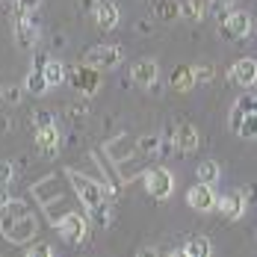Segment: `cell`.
<instances>
[{
  "instance_id": "1",
  "label": "cell",
  "mask_w": 257,
  "mask_h": 257,
  "mask_svg": "<svg viewBox=\"0 0 257 257\" xmlns=\"http://www.w3.org/2000/svg\"><path fill=\"white\" fill-rule=\"evenodd\" d=\"M68 180H71V186H74L77 198L89 207L92 219H95L101 228H106V225H109V207H106V201H103L106 186H101L98 180L86 178V175H80V172H74V169H68Z\"/></svg>"
},
{
  "instance_id": "2",
  "label": "cell",
  "mask_w": 257,
  "mask_h": 257,
  "mask_svg": "<svg viewBox=\"0 0 257 257\" xmlns=\"http://www.w3.org/2000/svg\"><path fill=\"white\" fill-rule=\"evenodd\" d=\"M0 231L9 242H27L39 233V222L27 213V216H15L9 207L0 204Z\"/></svg>"
},
{
  "instance_id": "3",
  "label": "cell",
  "mask_w": 257,
  "mask_h": 257,
  "mask_svg": "<svg viewBox=\"0 0 257 257\" xmlns=\"http://www.w3.org/2000/svg\"><path fill=\"white\" fill-rule=\"evenodd\" d=\"M83 62L98 68V71H112V68H118L124 62V51L118 45H95V48L86 51Z\"/></svg>"
},
{
  "instance_id": "4",
  "label": "cell",
  "mask_w": 257,
  "mask_h": 257,
  "mask_svg": "<svg viewBox=\"0 0 257 257\" xmlns=\"http://www.w3.org/2000/svg\"><path fill=\"white\" fill-rule=\"evenodd\" d=\"M145 189H148V195L157 198V201L172 198V192H175V178H172V172L163 169V166H154V169L145 175Z\"/></svg>"
},
{
  "instance_id": "5",
  "label": "cell",
  "mask_w": 257,
  "mask_h": 257,
  "mask_svg": "<svg viewBox=\"0 0 257 257\" xmlns=\"http://www.w3.org/2000/svg\"><path fill=\"white\" fill-rule=\"evenodd\" d=\"M248 33H251V15L248 12H228L222 27H219V36L228 39V42H239Z\"/></svg>"
},
{
  "instance_id": "6",
  "label": "cell",
  "mask_w": 257,
  "mask_h": 257,
  "mask_svg": "<svg viewBox=\"0 0 257 257\" xmlns=\"http://www.w3.org/2000/svg\"><path fill=\"white\" fill-rule=\"evenodd\" d=\"M53 225H56V233H59L65 242H71V245H77V242L86 239V219L77 216V213H65V216L56 219Z\"/></svg>"
},
{
  "instance_id": "7",
  "label": "cell",
  "mask_w": 257,
  "mask_h": 257,
  "mask_svg": "<svg viewBox=\"0 0 257 257\" xmlns=\"http://www.w3.org/2000/svg\"><path fill=\"white\" fill-rule=\"evenodd\" d=\"M216 192H213V183H204V180H198L195 186H189V192H186V204L192 207V210H198V213H207V210H213L216 207Z\"/></svg>"
},
{
  "instance_id": "8",
  "label": "cell",
  "mask_w": 257,
  "mask_h": 257,
  "mask_svg": "<svg viewBox=\"0 0 257 257\" xmlns=\"http://www.w3.org/2000/svg\"><path fill=\"white\" fill-rule=\"evenodd\" d=\"M71 83H74V89L80 95H95L98 86H101V71L83 62L80 68H71Z\"/></svg>"
},
{
  "instance_id": "9",
  "label": "cell",
  "mask_w": 257,
  "mask_h": 257,
  "mask_svg": "<svg viewBox=\"0 0 257 257\" xmlns=\"http://www.w3.org/2000/svg\"><path fill=\"white\" fill-rule=\"evenodd\" d=\"M15 42H18L21 51H33L39 45V21H36V15L18 18V24H15Z\"/></svg>"
},
{
  "instance_id": "10",
  "label": "cell",
  "mask_w": 257,
  "mask_h": 257,
  "mask_svg": "<svg viewBox=\"0 0 257 257\" xmlns=\"http://www.w3.org/2000/svg\"><path fill=\"white\" fill-rule=\"evenodd\" d=\"M228 77H231L236 86H242V89L254 86L257 83V59H248V56L236 59L231 65V71H228Z\"/></svg>"
},
{
  "instance_id": "11",
  "label": "cell",
  "mask_w": 257,
  "mask_h": 257,
  "mask_svg": "<svg viewBox=\"0 0 257 257\" xmlns=\"http://www.w3.org/2000/svg\"><path fill=\"white\" fill-rule=\"evenodd\" d=\"M130 77H133L136 86H145V89H148V86L157 83V77H160V65H157V59H148V56L136 59L133 68H130Z\"/></svg>"
},
{
  "instance_id": "12",
  "label": "cell",
  "mask_w": 257,
  "mask_h": 257,
  "mask_svg": "<svg viewBox=\"0 0 257 257\" xmlns=\"http://www.w3.org/2000/svg\"><path fill=\"white\" fill-rule=\"evenodd\" d=\"M121 21V12L112 0H95V24L101 30H115Z\"/></svg>"
},
{
  "instance_id": "13",
  "label": "cell",
  "mask_w": 257,
  "mask_h": 257,
  "mask_svg": "<svg viewBox=\"0 0 257 257\" xmlns=\"http://www.w3.org/2000/svg\"><path fill=\"white\" fill-rule=\"evenodd\" d=\"M175 145H178L183 154H189V151H195V148L201 145V136H198V130L192 127L189 121H183V124H178V130H175Z\"/></svg>"
},
{
  "instance_id": "14",
  "label": "cell",
  "mask_w": 257,
  "mask_h": 257,
  "mask_svg": "<svg viewBox=\"0 0 257 257\" xmlns=\"http://www.w3.org/2000/svg\"><path fill=\"white\" fill-rule=\"evenodd\" d=\"M195 83H198L195 80V65H178L175 74L169 77V89L172 92H189Z\"/></svg>"
},
{
  "instance_id": "15",
  "label": "cell",
  "mask_w": 257,
  "mask_h": 257,
  "mask_svg": "<svg viewBox=\"0 0 257 257\" xmlns=\"http://www.w3.org/2000/svg\"><path fill=\"white\" fill-rule=\"evenodd\" d=\"M219 210H222V216L225 219H242V213H245V195L242 192H231V195H222L219 198Z\"/></svg>"
},
{
  "instance_id": "16",
  "label": "cell",
  "mask_w": 257,
  "mask_h": 257,
  "mask_svg": "<svg viewBox=\"0 0 257 257\" xmlns=\"http://www.w3.org/2000/svg\"><path fill=\"white\" fill-rule=\"evenodd\" d=\"M36 148H39L45 157L56 154V148H59V133H56V127H53V124L36 130Z\"/></svg>"
},
{
  "instance_id": "17",
  "label": "cell",
  "mask_w": 257,
  "mask_h": 257,
  "mask_svg": "<svg viewBox=\"0 0 257 257\" xmlns=\"http://www.w3.org/2000/svg\"><path fill=\"white\" fill-rule=\"evenodd\" d=\"M154 18L163 24H172L180 18V3L175 0H154Z\"/></svg>"
},
{
  "instance_id": "18",
  "label": "cell",
  "mask_w": 257,
  "mask_h": 257,
  "mask_svg": "<svg viewBox=\"0 0 257 257\" xmlns=\"http://www.w3.org/2000/svg\"><path fill=\"white\" fill-rule=\"evenodd\" d=\"M210 251H213V242L207 236H192L180 248V254H186V257H210Z\"/></svg>"
},
{
  "instance_id": "19",
  "label": "cell",
  "mask_w": 257,
  "mask_h": 257,
  "mask_svg": "<svg viewBox=\"0 0 257 257\" xmlns=\"http://www.w3.org/2000/svg\"><path fill=\"white\" fill-rule=\"evenodd\" d=\"M24 89L30 92V95L42 98V95H48L51 83H48V77H45V71H42V68H33V71H30V77H27V83H24Z\"/></svg>"
},
{
  "instance_id": "20",
  "label": "cell",
  "mask_w": 257,
  "mask_h": 257,
  "mask_svg": "<svg viewBox=\"0 0 257 257\" xmlns=\"http://www.w3.org/2000/svg\"><path fill=\"white\" fill-rule=\"evenodd\" d=\"M207 15V0H180V18L183 21H201Z\"/></svg>"
},
{
  "instance_id": "21",
  "label": "cell",
  "mask_w": 257,
  "mask_h": 257,
  "mask_svg": "<svg viewBox=\"0 0 257 257\" xmlns=\"http://www.w3.org/2000/svg\"><path fill=\"white\" fill-rule=\"evenodd\" d=\"M42 71H45V77H48V83H51V86H62V83H65V71H68V68H65L62 62H56V59H48V62L42 65Z\"/></svg>"
},
{
  "instance_id": "22",
  "label": "cell",
  "mask_w": 257,
  "mask_h": 257,
  "mask_svg": "<svg viewBox=\"0 0 257 257\" xmlns=\"http://www.w3.org/2000/svg\"><path fill=\"white\" fill-rule=\"evenodd\" d=\"M195 178L204 180V183H216V180H219V163H216V160H204V163L195 169Z\"/></svg>"
},
{
  "instance_id": "23",
  "label": "cell",
  "mask_w": 257,
  "mask_h": 257,
  "mask_svg": "<svg viewBox=\"0 0 257 257\" xmlns=\"http://www.w3.org/2000/svg\"><path fill=\"white\" fill-rule=\"evenodd\" d=\"M236 136H242V139H257V112H248L245 115V121H242V127Z\"/></svg>"
},
{
  "instance_id": "24",
  "label": "cell",
  "mask_w": 257,
  "mask_h": 257,
  "mask_svg": "<svg viewBox=\"0 0 257 257\" xmlns=\"http://www.w3.org/2000/svg\"><path fill=\"white\" fill-rule=\"evenodd\" d=\"M136 145H139L142 154H157V151L163 148V139H160V136H142Z\"/></svg>"
},
{
  "instance_id": "25",
  "label": "cell",
  "mask_w": 257,
  "mask_h": 257,
  "mask_svg": "<svg viewBox=\"0 0 257 257\" xmlns=\"http://www.w3.org/2000/svg\"><path fill=\"white\" fill-rule=\"evenodd\" d=\"M39 6H42V0H18V3H15V15H18V18H27V15H33Z\"/></svg>"
},
{
  "instance_id": "26",
  "label": "cell",
  "mask_w": 257,
  "mask_h": 257,
  "mask_svg": "<svg viewBox=\"0 0 257 257\" xmlns=\"http://www.w3.org/2000/svg\"><path fill=\"white\" fill-rule=\"evenodd\" d=\"M245 109L239 106V103H233V109H231V121H228V127L233 130V133H239V127H242V121H245Z\"/></svg>"
},
{
  "instance_id": "27",
  "label": "cell",
  "mask_w": 257,
  "mask_h": 257,
  "mask_svg": "<svg viewBox=\"0 0 257 257\" xmlns=\"http://www.w3.org/2000/svg\"><path fill=\"white\" fill-rule=\"evenodd\" d=\"M12 172H15V169H12V163H9V160H0V189H6V186H9Z\"/></svg>"
},
{
  "instance_id": "28",
  "label": "cell",
  "mask_w": 257,
  "mask_h": 257,
  "mask_svg": "<svg viewBox=\"0 0 257 257\" xmlns=\"http://www.w3.org/2000/svg\"><path fill=\"white\" fill-rule=\"evenodd\" d=\"M51 254H53V245H48V242H39V245L27 248V257H51Z\"/></svg>"
},
{
  "instance_id": "29",
  "label": "cell",
  "mask_w": 257,
  "mask_h": 257,
  "mask_svg": "<svg viewBox=\"0 0 257 257\" xmlns=\"http://www.w3.org/2000/svg\"><path fill=\"white\" fill-rule=\"evenodd\" d=\"M216 77V71H213V65H195V80H198V83H210V80Z\"/></svg>"
},
{
  "instance_id": "30",
  "label": "cell",
  "mask_w": 257,
  "mask_h": 257,
  "mask_svg": "<svg viewBox=\"0 0 257 257\" xmlns=\"http://www.w3.org/2000/svg\"><path fill=\"white\" fill-rule=\"evenodd\" d=\"M3 101H9V103H18V101H21V89H18V86H9V89L3 92Z\"/></svg>"
},
{
  "instance_id": "31",
  "label": "cell",
  "mask_w": 257,
  "mask_h": 257,
  "mask_svg": "<svg viewBox=\"0 0 257 257\" xmlns=\"http://www.w3.org/2000/svg\"><path fill=\"white\" fill-rule=\"evenodd\" d=\"M48 124H53V118H51V112H36V127H48Z\"/></svg>"
},
{
  "instance_id": "32",
  "label": "cell",
  "mask_w": 257,
  "mask_h": 257,
  "mask_svg": "<svg viewBox=\"0 0 257 257\" xmlns=\"http://www.w3.org/2000/svg\"><path fill=\"white\" fill-rule=\"evenodd\" d=\"M233 0H210V6H213V12H219V9H228Z\"/></svg>"
},
{
  "instance_id": "33",
  "label": "cell",
  "mask_w": 257,
  "mask_h": 257,
  "mask_svg": "<svg viewBox=\"0 0 257 257\" xmlns=\"http://www.w3.org/2000/svg\"><path fill=\"white\" fill-rule=\"evenodd\" d=\"M248 198H251V201H257V183H251V189H248Z\"/></svg>"
},
{
  "instance_id": "34",
  "label": "cell",
  "mask_w": 257,
  "mask_h": 257,
  "mask_svg": "<svg viewBox=\"0 0 257 257\" xmlns=\"http://www.w3.org/2000/svg\"><path fill=\"white\" fill-rule=\"evenodd\" d=\"M251 112H257V95H254V101H251Z\"/></svg>"
},
{
  "instance_id": "35",
  "label": "cell",
  "mask_w": 257,
  "mask_h": 257,
  "mask_svg": "<svg viewBox=\"0 0 257 257\" xmlns=\"http://www.w3.org/2000/svg\"><path fill=\"white\" fill-rule=\"evenodd\" d=\"M9 3H18V0H9Z\"/></svg>"
},
{
  "instance_id": "36",
  "label": "cell",
  "mask_w": 257,
  "mask_h": 257,
  "mask_svg": "<svg viewBox=\"0 0 257 257\" xmlns=\"http://www.w3.org/2000/svg\"><path fill=\"white\" fill-rule=\"evenodd\" d=\"M92 3H95V0H92Z\"/></svg>"
}]
</instances>
